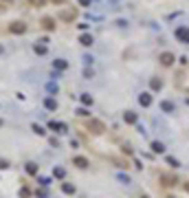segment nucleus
Instances as JSON below:
<instances>
[{
	"instance_id": "1",
	"label": "nucleus",
	"mask_w": 189,
	"mask_h": 198,
	"mask_svg": "<svg viewBox=\"0 0 189 198\" xmlns=\"http://www.w3.org/2000/svg\"><path fill=\"white\" fill-rule=\"evenodd\" d=\"M158 194L160 198H189V178H180L176 174H160Z\"/></svg>"
},
{
	"instance_id": "2",
	"label": "nucleus",
	"mask_w": 189,
	"mask_h": 198,
	"mask_svg": "<svg viewBox=\"0 0 189 198\" xmlns=\"http://www.w3.org/2000/svg\"><path fill=\"white\" fill-rule=\"evenodd\" d=\"M174 88L180 90V92H185V95H189V66L180 68L174 75Z\"/></svg>"
},
{
	"instance_id": "3",
	"label": "nucleus",
	"mask_w": 189,
	"mask_h": 198,
	"mask_svg": "<svg viewBox=\"0 0 189 198\" xmlns=\"http://www.w3.org/2000/svg\"><path fill=\"white\" fill-rule=\"evenodd\" d=\"M24 31H27V24L22 22V20H15V22L9 24V33H13V35H20V33H24Z\"/></svg>"
},
{
	"instance_id": "4",
	"label": "nucleus",
	"mask_w": 189,
	"mask_h": 198,
	"mask_svg": "<svg viewBox=\"0 0 189 198\" xmlns=\"http://www.w3.org/2000/svg\"><path fill=\"white\" fill-rule=\"evenodd\" d=\"M59 18H62L64 22H73V20L77 18V9H66V11L59 13Z\"/></svg>"
},
{
	"instance_id": "5",
	"label": "nucleus",
	"mask_w": 189,
	"mask_h": 198,
	"mask_svg": "<svg viewBox=\"0 0 189 198\" xmlns=\"http://www.w3.org/2000/svg\"><path fill=\"white\" fill-rule=\"evenodd\" d=\"M42 29H44V31H53V29H55V20L49 18V16L42 18Z\"/></svg>"
},
{
	"instance_id": "6",
	"label": "nucleus",
	"mask_w": 189,
	"mask_h": 198,
	"mask_svg": "<svg viewBox=\"0 0 189 198\" xmlns=\"http://www.w3.org/2000/svg\"><path fill=\"white\" fill-rule=\"evenodd\" d=\"M29 7H35V9H40V7H44V0H29Z\"/></svg>"
},
{
	"instance_id": "7",
	"label": "nucleus",
	"mask_w": 189,
	"mask_h": 198,
	"mask_svg": "<svg viewBox=\"0 0 189 198\" xmlns=\"http://www.w3.org/2000/svg\"><path fill=\"white\" fill-rule=\"evenodd\" d=\"M27 172L29 174H37V165L35 163H27Z\"/></svg>"
},
{
	"instance_id": "8",
	"label": "nucleus",
	"mask_w": 189,
	"mask_h": 198,
	"mask_svg": "<svg viewBox=\"0 0 189 198\" xmlns=\"http://www.w3.org/2000/svg\"><path fill=\"white\" fill-rule=\"evenodd\" d=\"M75 163H77L79 167H86V165H88V161H86V159H81V156H77V159H75Z\"/></svg>"
},
{
	"instance_id": "9",
	"label": "nucleus",
	"mask_w": 189,
	"mask_h": 198,
	"mask_svg": "<svg viewBox=\"0 0 189 198\" xmlns=\"http://www.w3.org/2000/svg\"><path fill=\"white\" fill-rule=\"evenodd\" d=\"M64 191H66V194H73V191H75V187H73V185H68V183H66V185H64Z\"/></svg>"
},
{
	"instance_id": "10",
	"label": "nucleus",
	"mask_w": 189,
	"mask_h": 198,
	"mask_svg": "<svg viewBox=\"0 0 189 198\" xmlns=\"http://www.w3.org/2000/svg\"><path fill=\"white\" fill-rule=\"evenodd\" d=\"M90 42H92L90 35H81V44H90Z\"/></svg>"
},
{
	"instance_id": "11",
	"label": "nucleus",
	"mask_w": 189,
	"mask_h": 198,
	"mask_svg": "<svg viewBox=\"0 0 189 198\" xmlns=\"http://www.w3.org/2000/svg\"><path fill=\"white\" fill-rule=\"evenodd\" d=\"M46 108H51V110L55 108V101H53V99H46Z\"/></svg>"
},
{
	"instance_id": "12",
	"label": "nucleus",
	"mask_w": 189,
	"mask_h": 198,
	"mask_svg": "<svg viewBox=\"0 0 189 198\" xmlns=\"http://www.w3.org/2000/svg\"><path fill=\"white\" fill-rule=\"evenodd\" d=\"M7 167V161H2V159H0V169H5Z\"/></svg>"
},
{
	"instance_id": "13",
	"label": "nucleus",
	"mask_w": 189,
	"mask_h": 198,
	"mask_svg": "<svg viewBox=\"0 0 189 198\" xmlns=\"http://www.w3.org/2000/svg\"><path fill=\"white\" fill-rule=\"evenodd\" d=\"M51 2H55V5H64V0H51Z\"/></svg>"
},
{
	"instance_id": "14",
	"label": "nucleus",
	"mask_w": 189,
	"mask_h": 198,
	"mask_svg": "<svg viewBox=\"0 0 189 198\" xmlns=\"http://www.w3.org/2000/svg\"><path fill=\"white\" fill-rule=\"evenodd\" d=\"M0 9H5V5H2V2H0Z\"/></svg>"
},
{
	"instance_id": "15",
	"label": "nucleus",
	"mask_w": 189,
	"mask_h": 198,
	"mask_svg": "<svg viewBox=\"0 0 189 198\" xmlns=\"http://www.w3.org/2000/svg\"><path fill=\"white\" fill-rule=\"evenodd\" d=\"M0 126H2V121H0Z\"/></svg>"
}]
</instances>
